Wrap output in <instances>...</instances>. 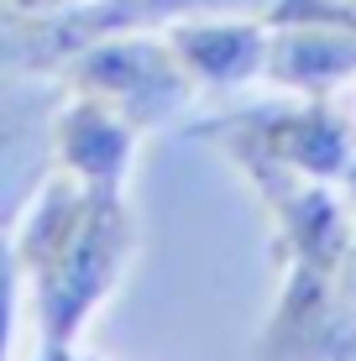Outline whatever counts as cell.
<instances>
[{"label": "cell", "mask_w": 356, "mask_h": 361, "mask_svg": "<svg viewBox=\"0 0 356 361\" xmlns=\"http://www.w3.org/2000/svg\"><path fill=\"white\" fill-rule=\"evenodd\" d=\"M11 257L37 345H79L137 257V215L126 194H90L53 173L11 226Z\"/></svg>", "instance_id": "6da1fadb"}, {"label": "cell", "mask_w": 356, "mask_h": 361, "mask_svg": "<svg viewBox=\"0 0 356 361\" xmlns=\"http://www.w3.org/2000/svg\"><path fill=\"white\" fill-rule=\"evenodd\" d=\"M58 84L68 94H90L110 105L121 121H131L142 136L173 126L189 105H200L189 68L178 63V53L168 47L163 32L131 27V32H105L94 42L73 47L58 68Z\"/></svg>", "instance_id": "7a4b0ae2"}, {"label": "cell", "mask_w": 356, "mask_h": 361, "mask_svg": "<svg viewBox=\"0 0 356 361\" xmlns=\"http://www.w3.org/2000/svg\"><path fill=\"white\" fill-rule=\"evenodd\" d=\"M58 94L63 84L53 73H0V235H11L32 194L53 178Z\"/></svg>", "instance_id": "3957f363"}, {"label": "cell", "mask_w": 356, "mask_h": 361, "mask_svg": "<svg viewBox=\"0 0 356 361\" xmlns=\"http://www.w3.org/2000/svg\"><path fill=\"white\" fill-rule=\"evenodd\" d=\"M257 361H356V309L330 272L288 267L283 293L257 335Z\"/></svg>", "instance_id": "277c9868"}, {"label": "cell", "mask_w": 356, "mask_h": 361, "mask_svg": "<svg viewBox=\"0 0 356 361\" xmlns=\"http://www.w3.org/2000/svg\"><path fill=\"white\" fill-rule=\"evenodd\" d=\"M142 131L121 121L110 105L90 94H58L53 110V173L90 194H126V178L137 168Z\"/></svg>", "instance_id": "5b68a950"}, {"label": "cell", "mask_w": 356, "mask_h": 361, "mask_svg": "<svg viewBox=\"0 0 356 361\" xmlns=\"http://www.w3.org/2000/svg\"><path fill=\"white\" fill-rule=\"evenodd\" d=\"M163 37L200 94H236L241 84L262 79L273 27L257 11H241V16H183L163 27Z\"/></svg>", "instance_id": "8992f818"}, {"label": "cell", "mask_w": 356, "mask_h": 361, "mask_svg": "<svg viewBox=\"0 0 356 361\" xmlns=\"http://www.w3.org/2000/svg\"><path fill=\"white\" fill-rule=\"evenodd\" d=\"M21 272H16V257H11V235L0 241V361L16 356V330H21Z\"/></svg>", "instance_id": "52a82bcc"}, {"label": "cell", "mask_w": 356, "mask_h": 361, "mask_svg": "<svg viewBox=\"0 0 356 361\" xmlns=\"http://www.w3.org/2000/svg\"><path fill=\"white\" fill-rule=\"evenodd\" d=\"M6 11H21V16H63V11H79L84 0H0Z\"/></svg>", "instance_id": "ba28073f"}, {"label": "cell", "mask_w": 356, "mask_h": 361, "mask_svg": "<svg viewBox=\"0 0 356 361\" xmlns=\"http://www.w3.org/2000/svg\"><path fill=\"white\" fill-rule=\"evenodd\" d=\"M37 361H100V356H90L84 345H37Z\"/></svg>", "instance_id": "9c48e42d"}, {"label": "cell", "mask_w": 356, "mask_h": 361, "mask_svg": "<svg viewBox=\"0 0 356 361\" xmlns=\"http://www.w3.org/2000/svg\"><path fill=\"white\" fill-rule=\"evenodd\" d=\"M0 241H6V235H0Z\"/></svg>", "instance_id": "30bf717a"}]
</instances>
